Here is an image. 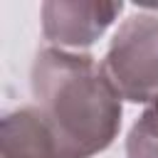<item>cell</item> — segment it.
<instances>
[{"label": "cell", "instance_id": "3957f363", "mask_svg": "<svg viewBox=\"0 0 158 158\" xmlns=\"http://www.w3.org/2000/svg\"><path fill=\"white\" fill-rule=\"evenodd\" d=\"M123 10V2L49 0L42 5V35L62 47H89Z\"/></svg>", "mask_w": 158, "mask_h": 158}, {"label": "cell", "instance_id": "7a4b0ae2", "mask_svg": "<svg viewBox=\"0 0 158 158\" xmlns=\"http://www.w3.org/2000/svg\"><path fill=\"white\" fill-rule=\"evenodd\" d=\"M114 91L133 104L158 96V15L138 12L121 22L101 62Z\"/></svg>", "mask_w": 158, "mask_h": 158}, {"label": "cell", "instance_id": "5b68a950", "mask_svg": "<svg viewBox=\"0 0 158 158\" xmlns=\"http://www.w3.org/2000/svg\"><path fill=\"white\" fill-rule=\"evenodd\" d=\"M128 158H158V96L148 104L126 138Z\"/></svg>", "mask_w": 158, "mask_h": 158}, {"label": "cell", "instance_id": "6da1fadb", "mask_svg": "<svg viewBox=\"0 0 158 158\" xmlns=\"http://www.w3.org/2000/svg\"><path fill=\"white\" fill-rule=\"evenodd\" d=\"M30 84L62 158H91L111 146L121 128V96L94 57L57 47L42 49Z\"/></svg>", "mask_w": 158, "mask_h": 158}, {"label": "cell", "instance_id": "277c9868", "mask_svg": "<svg viewBox=\"0 0 158 158\" xmlns=\"http://www.w3.org/2000/svg\"><path fill=\"white\" fill-rule=\"evenodd\" d=\"M0 158H62L59 143L37 106H22L2 118Z\"/></svg>", "mask_w": 158, "mask_h": 158}]
</instances>
